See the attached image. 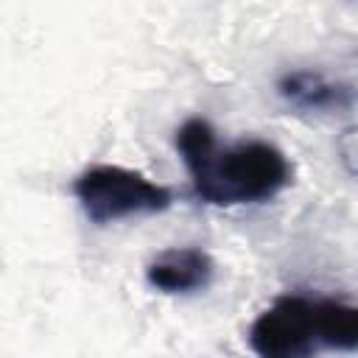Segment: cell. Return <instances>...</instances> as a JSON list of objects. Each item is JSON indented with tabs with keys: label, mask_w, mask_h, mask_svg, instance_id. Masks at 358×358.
<instances>
[{
	"label": "cell",
	"mask_w": 358,
	"mask_h": 358,
	"mask_svg": "<svg viewBox=\"0 0 358 358\" xmlns=\"http://www.w3.org/2000/svg\"><path fill=\"white\" fill-rule=\"evenodd\" d=\"M282 92L288 98H294L296 103L305 106H327V103H338V92L336 87L322 84L316 76H291L282 84Z\"/></svg>",
	"instance_id": "6"
},
{
	"label": "cell",
	"mask_w": 358,
	"mask_h": 358,
	"mask_svg": "<svg viewBox=\"0 0 358 358\" xmlns=\"http://www.w3.org/2000/svg\"><path fill=\"white\" fill-rule=\"evenodd\" d=\"M176 148L193 176L196 193L218 207L266 201L291 182V165L280 148L260 140L218 148L213 126L201 117L182 123Z\"/></svg>",
	"instance_id": "1"
},
{
	"label": "cell",
	"mask_w": 358,
	"mask_h": 358,
	"mask_svg": "<svg viewBox=\"0 0 358 358\" xmlns=\"http://www.w3.org/2000/svg\"><path fill=\"white\" fill-rule=\"evenodd\" d=\"M73 193L95 224H109L131 215L159 213L171 204V190L151 182L145 173L120 165H92L76 182Z\"/></svg>",
	"instance_id": "2"
},
{
	"label": "cell",
	"mask_w": 358,
	"mask_h": 358,
	"mask_svg": "<svg viewBox=\"0 0 358 358\" xmlns=\"http://www.w3.org/2000/svg\"><path fill=\"white\" fill-rule=\"evenodd\" d=\"M249 344L260 355L291 358L308 355L322 347L319 333V299L305 296H282L268 310H263L252 330Z\"/></svg>",
	"instance_id": "3"
},
{
	"label": "cell",
	"mask_w": 358,
	"mask_h": 358,
	"mask_svg": "<svg viewBox=\"0 0 358 358\" xmlns=\"http://www.w3.org/2000/svg\"><path fill=\"white\" fill-rule=\"evenodd\" d=\"M213 260L207 252L193 246H176L157 255L145 271L148 282L165 294H187L196 288H204L213 280Z\"/></svg>",
	"instance_id": "4"
},
{
	"label": "cell",
	"mask_w": 358,
	"mask_h": 358,
	"mask_svg": "<svg viewBox=\"0 0 358 358\" xmlns=\"http://www.w3.org/2000/svg\"><path fill=\"white\" fill-rule=\"evenodd\" d=\"M319 333L322 347L355 350L358 347V308L336 299H319Z\"/></svg>",
	"instance_id": "5"
}]
</instances>
